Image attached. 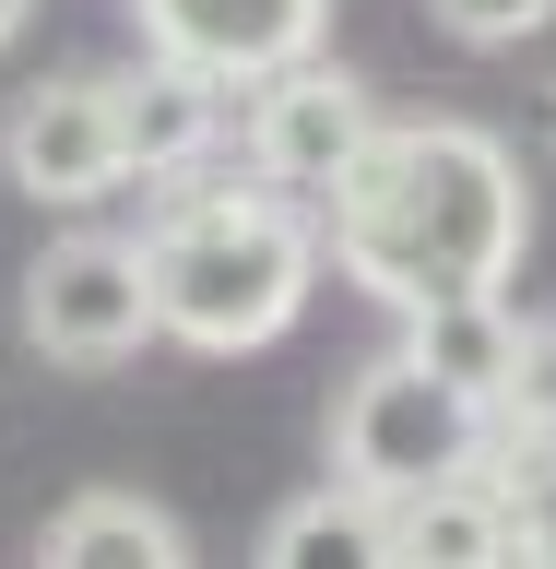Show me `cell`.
I'll use <instances>...</instances> for the list:
<instances>
[{"instance_id": "obj_1", "label": "cell", "mask_w": 556, "mask_h": 569, "mask_svg": "<svg viewBox=\"0 0 556 569\" xmlns=\"http://www.w3.org/2000/svg\"><path fill=\"white\" fill-rule=\"evenodd\" d=\"M320 249L344 261L380 309H426V297H474L522 261L533 202L509 142L474 119H380L355 142V167L320 190Z\"/></svg>"}, {"instance_id": "obj_2", "label": "cell", "mask_w": 556, "mask_h": 569, "mask_svg": "<svg viewBox=\"0 0 556 569\" xmlns=\"http://www.w3.org/2000/svg\"><path fill=\"white\" fill-rule=\"evenodd\" d=\"M142 261V309L166 345H202V356H249L296 332L320 284V213L273 178H154V226L131 238Z\"/></svg>"}, {"instance_id": "obj_3", "label": "cell", "mask_w": 556, "mask_h": 569, "mask_svg": "<svg viewBox=\"0 0 556 569\" xmlns=\"http://www.w3.org/2000/svg\"><path fill=\"white\" fill-rule=\"evenodd\" d=\"M486 427H497V403L451 391L426 356H391V368H367V380L344 391V416H332V475L367 487V498H415V487H438V475H474V462H486Z\"/></svg>"}, {"instance_id": "obj_4", "label": "cell", "mask_w": 556, "mask_h": 569, "mask_svg": "<svg viewBox=\"0 0 556 569\" xmlns=\"http://www.w3.org/2000/svg\"><path fill=\"white\" fill-rule=\"evenodd\" d=\"M0 167H12V190H24V202H60V213L107 202V190H131L107 71H60V83L12 96V119H0Z\"/></svg>"}, {"instance_id": "obj_5", "label": "cell", "mask_w": 556, "mask_h": 569, "mask_svg": "<svg viewBox=\"0 0 556 569\" xmlns=\"http://www.w3.org/2000/svg\"><path fill=\"white\" fill-rule=\"evenodd\" d=\"M367 131H380L367 83H355V71H332V60L309 48V60L261 71V96H249V178H273V190L320 202V190L355 167V142H367Z\"/></svg>"}, {"instance_id": "obj_6", "label": "cell", "mask_w": 556, "mask_h": 569, "mask_svg": "<svg viewBox=\"0 0 556 569\" xmlns=\"http://www.w3.org/2000/svg\"><path fill=\"white\" fill-rule=\"evenodd\" d=\"M24 332L60 356V368H119L131 345H154L131 238H60V249L24 273Z\"/></svg>"}, {"instance_id": "obj_7", "label": "cell", "mask_w": 556, "mask_h": 569, "mask_svg": "<svg viewBox=\"0 0 556 569\" xmlns=\"http://www.w3.org/2000/svg\"><path fill=\"white\" fill-rule=\"evenodd\" d=\"M131 12H142V48H178L213 83H261V71L309 60L332 24V0H131Z\"/></svg>"}, {"instance_id": "obj_8", "label": "cell", "mask_w": 556, "mask_h": 569, "mask_svg": "<svg viewBox=\"0 0 556 569\" xmlns=\"http://www.w3.org/2000/svg\"><path fill=\"white\" fill-rule=\"evenodd\" d=\"M107 107H119V154L131 178H178L225 142V83L178 48H142V71H107Z\"/></svg>"}, {"instance_id": "obj_9", "label": "cell", "mask_w": 556, "mask_h": 569, "mask_svg": "<svg viewBox=\"0 0 556 569\" xmlns=\"http://www.w3.org/2000/svg\"><path fill=\"white\" fill-rule=\"evenodd\" d=\"M403 320H415V345H403V356H426L451 391H474V403H497V391H509L522 309H509L497 284H474V297H426V309H403Z\"/></svg>"}, {"instance_id": "obj_10", "label": "cell", "mask_w": 556, "mask_h": 569, "mask_svg": "<svg viewBox=\"0 0 556 569\" xmlns=\"http://www.w3.org/2000/svg\"><path fill=\"white\" fill-rule=\"evenodd\" d=\"M48 558L60 569H178L190 533H178L154 498H131V487H83L60 522H48Z\"/></svg>"}, {"instance_id": "obj_11", "label": "cell", "mask_w": 556, "mask_h": 569, "mask_svg": "<svg viewBox=\"0 0 556 569\" xmlns=\"http://www.w3.org/2000/svg\"><path fill=\"white\" fill-rule=\"evenodd\" d=\"M391 558H451V569L509 558V510H497V487H486V475H438V487L391 498Z\"/></svg>"}, {"instance_id": "obj_12", "label": "cell", "mask_w": 556, "mask_h": 569, "mask_svg": "<svg viewBox=\"0 0 556 569\" xmlns=\"http://www.w3.org/2000/svg\"><path fill=\"white\" fill-rule=\"evenodd\" d=\"M474 475H486V487H497V510H509V558H556V427L497 403L486 462H474Z\"/></svg>"}, {"instance_id": "obj_13", "label": "cell", "mask_w": 556, "mask_h": 569, "mask_svg": "<svg viewBox=\"0 0 556 569\" xmlns=\"http://www.w3.org/2000/svg\"><path fill=\"white\" fill-rule=\"evenodd\" d=\"M261 558L273 569H309V558H391V498L367 487H309L296 510H273V533H261Z\"/></svg>"}, {"instance_id": "obj_14", "label": "cell", "mask_w": 556, "mask_h": 569, "mask_svg": "<svg viewBox=\"0 0 556 569\" xmlns=\"http://www.w3.org/2000/svg\"><path fill=\"white\" fill-rule=\"evenodd\" d=\"M426 12H438L462 48H522V36L556 24V0H426Z\"/></svg>"}, {"instance_id": "obj_15", "label": "cell", "mask_w": 556, "mask_h": 569, "mask_svg": "<svg viewBox=\"0 0 556 569\" xmlns=\"http://www.w3.org/2000/svg\"><path fill=\"white\" fill-rule=\"evenodd\" d=\"M509 416H545L556 427V320H522V356H509Z\"/></svg>"}, {"instance_id": "obj_16", "label": "cell", "mask_w": 556, "mask_h": 569, "mask_svg": "<svg viewBox=\"0 0 556 569\" xmlns=\"http://www.w3.org/2000/svg\"><path fill=\"white\" fill-rule=\"evenodd\" d=\"M36 24V0H0V48H12V36H24Z\"/></svg>"}]
</instances>
